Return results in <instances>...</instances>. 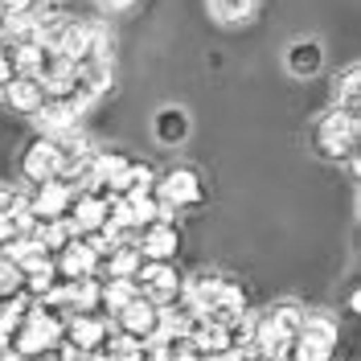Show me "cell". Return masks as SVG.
Instances as JSON below:
<instances>
[{
	"label": "cell",
	"instance_id": "obj_1",
	"mask_svg": "<svg viewBox=\"0 0 361 361\" xmlns=\"http://www.w3.org/2000/svg\"><path fill=\"white\" fill-rule=\"evenodd\" d=\"M316 148L329 160H349L353 148H357V119H349V115H341L333 107V111L316 123Z\"/></svg>",
	"mask_w": 361,
	"mask_h": 361
},
{
	"label": "cell",
	"instance_id": "obj_2",
	"mask_svg": "<svg viewBox=\"0 0 361 361\" xmlns=\"http://www.w3.org/2000/svg\"><path fill=\"white\" fill-rule=\"evenodd\" d=\"M132 283L140 288V295H148V300L160 304V308L180 295V275H177V267L164 263V259H144L140 271L132 275Z\"/></svg>",
	"mask_w": 361,
	"mask_h": 361
},
{
	"label": "cell",
	"instance_id": "obj_3",
	"mask_svg": "<svg viewBox=\"0 0 361 361\" xmlns=\"http://www.w3.org/2000/svg\"><path fill=\"white\" fill-rule=\"evenodd\" d=\"M157 197H160V205L173 214L180 205H197L205 197V189H202V180H197L193 169H169V173L157 180Z\"/></svg>",
	"mask_w": 361,
	"mask_h": 361
},
{
	"label": "cell",
	"instance_id": "obj_4",
	"mask_svg": "<svg viewBox=\"0 0 361 361\" xmlns=\"http://www.w3.org/2000/svg\"><path fill=\"white\" fill-rule=\"evenodd\" d=\"M54 275H62V279L103 275V263H99V255L90 250L87 238H82V234H74L66 247H58V259H54Z\"/></svg>",
	"mask_w": 361,
	"mask_h": 361
},
{
	"label": "cell",
	"instance_id": "obj_5",
	"mask_svg": "<svg viewBox=\"0 0 361 361\" xmlns=\"http://www.w3.org/2000/svg\"><path fill=\"white\" fill-rule=\"evenodd\" d=\"M115 320H119V333L123 337H135V341H152L160 329V304H152L148 295H135L132 304L123 308V312H115Z\"/></svg>",
	"mask_w": 361,
	"mask_h": 361
},
{
	"label": "cell",
	"instance_id": "obj_6",
	"mask_svg": "<svg viewBox=\"0 0 361 361\" xmlns=\"http://www.w3.org/2000/svg\"><path fill=\"white\" fill-rule=\"evenodd\" d=\"M21 173H25V180H29V185H42V180L62 177V157H58V148H54V140H49V135L25 148Z\"/></svg>",
	"mask_w": 361,
	"mask_h": 361
},
{
	"label": "cell",
	"instance_id": "obj_7",
	"mask_svg": "<svg viewBox=\"0 0 361 361\" xmlns=\"http://www.w3.org/2000/svg\"><path fill=\"white\" fill-rule=\"evenodd\" d=\"M177 226L169 222V218H157V222H148L144 230H140V238H135V247H140V255L144 259H164V263H173L177 259Z\"/></svg>",
	"mask_w": 361,
	"mask_h": 361
},
{
	"label": "cell",
	"instance_id": "obj_8",
	"mask_svg": "<svg viewBox=\"0 0 361 361\" xmlns=\"http://www.w3.org/2000/svg\"><path fill=\"white\" fill-rule=\"evenodd\" d=\"M107 185H111L115 202L128 205V202H135V197H148V193L157 189V177H152V169H148V164H132V160H128V164L107 180Z\"/></svg>",
	"mask_w": 361,
	"mask_h": 361
},
{
	"label": "cell",
	"instance_id": "obj_9",
	"mask_svg": "<svg viewBox=\"0 0 361 361\" xmlns=\"http://www.w3.org/2000/svg\"><path fill=\"white\" fill-rule=\"evenodd\" d=\"M107 337H111V324H107L103 316H94V312H74L66 320V341L78 345V349H87V353L103 349Z\"/></svg>",
	"mask_w": 361,
	"mask_h": 361
},
{
	"label": "cell",
	"instance_id": "obj_10",
	"mask_svg": "<svg viewBox=\"0 0 361 361\" xmlns=\"http://www.w3.org/2000/svg\"><path fill=\"white\" fill-rule=\"evenodd\" d=\"M4 94H8V107H17V111H25V115H33L45 103V87H42L37 74H13V78L4 82Z\"/></svg>",
	"mask_w": 361,
	"mask_h": 361
},
{
	"label": "cell",
	"instance_id": "obj_11",
	"mask_svg": "<svg viewBox=\"0 0 361 361\" xmlns=\"http://www.w3.org/2000/svg\"><path fill=\"white\" fill-rule=\"evenodd\" d=\"M222 288H226V279L218 275V271H197L193 279H185V283H180V295L202 312L205 304H214V300L222 295Z\"/></svg>",
	"mask_w": 361,
	"mask_h": 361
},
{
	"label": "cell",
	"instance_id": "obj_12",
	"mask_svg": "<svg viewBox=\"0 0 361 361\" xmlns=\"http://www.w3.org/2000/svg\"><path fill=\"white\" fill-rule=\"evenodd\" d=\"M263 320H267L279 337L295 341L300 337V324H304V308H300L295 300H283V304H271L267 312H263Z\"/></svg>",
	"mask_w": 361,
	"mask_h": 361
},
{
	"label": "cell",
	"instance_id": "obj_13",
	"mask_svg": "<svg viewBox=\"0 0 361 361\" xmlns=\"http://www.w3.org/2000/svg\"><path fill=\"white\" fill-rule=\"evenodd\" d=\"M202 316L209 320V324H222V329H226V324H234V320L243 316V292H238L234 283H226L222 295H218L214 304H205V308H202Z\"/></svg>",
	"mask_w": 361,
	"mask_h": 361
},
{
	"label": "cell",
	"instance_id": "obj_14",
	"mask_svg": "<svg viewBox=\"0 0 361 361\" xmlns=\"http://www.w3.org/2000/svg\"><path fill=\"white\" fill-rule=\"evenodd\" d=\"M135 295H140V288H135L132 279H115V275H107L103 288H99V308L115 316V312H123Z\"/></svg>",
	"mask_w": 361,
	"mask_h": 361
},
{
	"label": "cell",
	"instance_id": "obj_15",
	"mask_svg": "<svg viewBox=\"0 0 361 361\" xmlns=\"http://www.w3.org/2000/svg\"><path fill=\"white\" fill-rule=\"evenodd\" d=\"M33 119H37V128H42L45 135L62 132V128H70V123H78V115L70 111V103H62V99H45L42 107L33 111Z\"/></svg>",
	"mask_w": 361,
	"mask_h": 361
},
{
	"label": "cell",
	"instance_id": "obj_16",
	"mask_svg": "<svg viewBox=\"0 0 361 361\" xmlns=\"http://www.w3.org/2000/svg\"><path fill=\"white\" fill-rule=\"evenodd\" d=\"M320 62H324V49H320V42H295L292 49H288V70H292L295 78H308V74H316V70H320Z\"/></svg>",
	"mask_w": 361,
	"mask_h": 361
},
{
	"label": "cell",
	"instance_id": "obj_17",
	"mask_svg": "<svg viewBox=\"0 0 361 361\" xmlns=\"http://www.w3.org/2000/svg\"><path fill=\"white\" fill-rule=\"evenodd\" d=\"M300 341H312V345L333 349V345H337V320H333V316H320V312H304Z\"/></svg>",
	"mask_w": 361,
	"mask_h": 361
},
{
	"label": "cell",
	"instance_id": "obj_18",
	"mask_svg": "<svg viewBox=\"0 0 361 361\" xmlns=\"http://www.w3.org/2000/svg\"><path fill=\"white\" fill-rule=\"evenodd\" d=\"M157 135L164 140V144L185 140V135H189V115L180 111V107H164V111L157 115Z\"/></svg>",
	"mask_w": 361,
	"mask_h": 361
},
{
	"label": "cell",
	"instance_id": "obj_19",
	"mask_svg": "<svg viewBox=\"0 0 361 361\" xmlns=\"http://www.w3.org/2000/svg\"><path fill=\"white\" fill-rule=\"evenodd\" d=\"M259 8V0H209V13L226 25H238V21H250Z\"/></svg>",
	"mask_w": 361,
	"mask_h": 361
},
{
	"label": "cell",
	"instance_id": "obj_20",
	"mask_svg": "<svg viewBox=\"0 0 361 361\" xmlns=\"http://www.w3.org/2000/svg\"><path fill=\"white\" fill-rule=\"evenodd\" d=\"M25 288V271L8 259V255H0V300H8V295H21Z\"/></svg>",
	"mask_w": 361,
	"mask_h": 361
},
{
	"label": "cell",
	"instance_id": "obj_21",
	"mask_svg": "<svg viewBox=\"0 0 361 361\" xmlns=\"http://www.w3.org/2000/svg\"><path fill=\"white\" fill-rule=\"evenodd\" d=\"M288 361H333V349H324V345H312V341H292V353Z\"/></svg>",
	"mask_w": 361,
	"mask_h": 361
},
{
	"label": "cell",
	"instance_id": "obj_22",
	"mask_svg": "<svg viewBox=\"0 0 361 361\" xmlns=\"http://www.w3.org/2000/svg\"><path fill=\"white\" fill-rule=\"evenodd\" d=\"M25 205V189H13V185H0V214H17Z\"/></svg>",
	"mask_w": 361,
	"mask_h": 361
},
{
	"label": "cell",
	"instance_id": "obj_23",
	"mask_svg": "<svg viewBox=\"0 0 361 361\" xmlns=\"http://www.w3.org/2000/svg\"><path fill=\"white\" fill-rule=\"evenodd\" d=\"M37 0H0V17H33Z\"/></svg>",
	"mask_w": 361,
	"mask_h": 361
},
{
	"label": "cell",
	"instance_id": "obj_24",
	"mask_svg": "<svg viewBox=\"0 0 361 361\" xmlns=\"http://www.w3.org/2000/svg\"><path fill=\"white\" fill-rule=\"evenodd\" d=\"M21 230H17V214H0V247L4 243H13Z\"/></svg>",
	"mask_w": 361,
	"mask_h": 361
},
{
	"label": "cell",
	"instance_id": "obj_25",
	"mask_svg": "<svg viewBox=\"0 0 361 361\" xmlns=\"http://www.w3.org/2000/svg\"><path fill=\"white\" fill-rule=\"evenodd\" d=\"M58 361H90V353L87 349H78V345H62V349H58Z\"/></svg>",
	"mask_w": 361,
	"mask_h": 361
},
{
	"label": "cell",
	"instance_id": "obj_26",
	"mask_svg": "<svg viewBox=\"0 0 361 361\" xmlns=\"http://www.w3.org/2000/svg\"><path fill=\"white\" fill-rule=\"evenodd\" d=\"M13 74H17V70H13V54H8V45H0V87H4Z\"/></svg>",
	"mask_w": 361,
	"mask_h": 361
},
{
	"label": "cell",
	"instance_id": "obj_27",
	"mask_svg": "<svg viewBox=\"0 0 361 361\" xmlns=\"http://www.w3.org/2000/svg\"><path fill=\"white\" fill-rule=\"evenodd\" d=\"M99 4H103V8H128L132 0H99Z\"/></svg>",
	"mask_w": 361,
	"mask_h": 361
},
{
	"label": "cell",
	"instance_id": "obj_28",
	"mask_svg": "<svg viewBox=\"0 0 361 361\" xmlns=\"http://www.w3.org/2000/svg\"><path fill=\"white\" fill-rule=\"evenodd\" d=\"M4 361H33V357H21V353H8Z\"/></svg>",
	"mask_w": 361,
	"mask_h": 361
},
{
	"label": "cell",
	"instance_id": "obj_29",
	"mask_svg": "<svg viewBox=\"0 0 361 361\" xmlns=\"http://www.w3.org/2000/svg\"><path fill=\"white\" fill-rule=\"evenodd\" d=\"M0 29H4V17H0Z\"/></svg>",
	"mask_w": 361,
	"mask_h": 361
}]
</instances>
